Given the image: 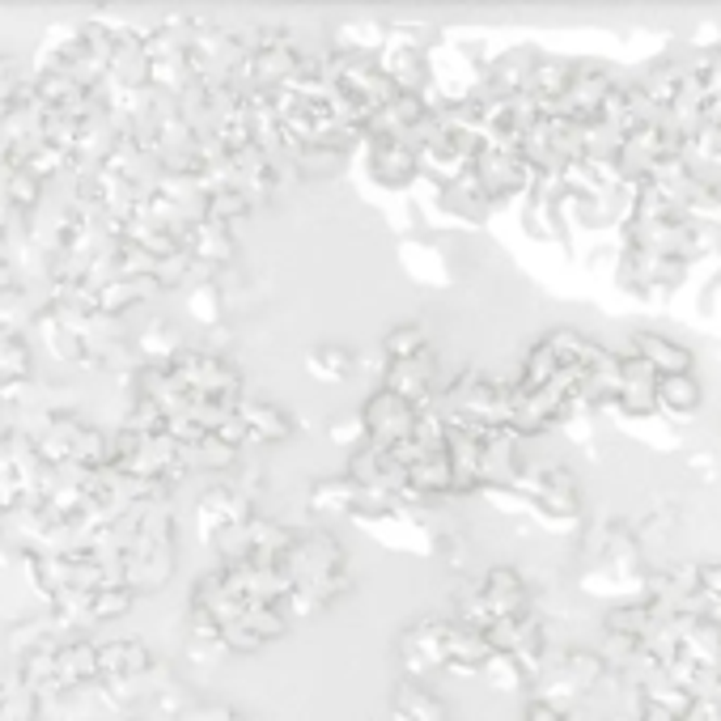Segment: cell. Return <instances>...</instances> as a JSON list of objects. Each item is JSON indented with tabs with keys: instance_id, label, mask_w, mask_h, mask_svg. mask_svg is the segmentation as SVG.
Here are the masks:
<instances>
[{
	"instance_id": "obj_20",
	"label": "cell",
	"mask_w": 721,
	"mask_h": 721,
	"mask_svg": "<svg viewBox=\"0 0 721 721\" xmlns=\"http://www.w3.org/2000/svg\"><path fill=\"white\" fill-rule=\"evenodd\" d=\"M425 348H429V336H425L421 323H395L383 336V361H408Z\"/></svg>"
},
{
	"instance_id": "obj_11",
	"label": "cell",
	"mask_w": 721,
	"mask_h": 721,
	"mask_svg": "<svg viewBox=\"0 0 721 721\" xmlns=\"http://www.w3.org/2000/svg\"><path fill=\"white\" fill-rule=\"evenodd\" d=\"M306 510L323 523H339V518H357L361 510V488L348 480L344 472L339 476H327V480L310 484L306 492Z\"/></svg>"
},
{
	"instance_id": "obj_7",
	"label": "cell",
	"mask_w": 721,
	"mask_h": 721,
	"mask_svg": "<svg viewBox=\"0 0 721 721\" xmlns=\"http://www.w3.org/2000/svg\"><path fill=\"white\" fill-rule=\"evenodd\" d=\"M378 386H386L399 399H408L412 408L437 403V357H433V348L408 357V361H386L383 374H378Z\"/></svg>"
},
{
	"instance_id": "obj_2",
	"label": "cell",
	"mask_w": 721,
	"mask_h": 721,
	"mask_svg": "<svg viewBox=\"0 0 721 721\" xmlns=\"http://www.w3.org/2000/svg\"><path fill=\"white\" fill-rule=\"evenodd\" d=\"M246 518H255V497L242 484H208L195 497V535L199 543H217L226 530L242 527Z\"/></svg>"
},
{
	"instance_id": "obj_14",
	"label": "cell",
	"mask_w": 721,
	"mask_h": 721,
	"mask_svg": "<svg viewBox=\"0 0 721 721\" xmlns=\"http://www.w3.org/2000/svg\"><path fill=\"white\" fill-rule=\"evenodd\" d=\"M352 370H357V357H352L344 344H319V348L306 352V374L323 386L344 383Z\"/></svg>"
},
{
	"instance_id": "obj_17",
	"label": "cell",
	"mask_w": 721,
	"mask_h": 721,
	"mask_svg": "<svg viewBox=\"0 0 721 721\" xmlns=\"http://www.w3.org/2000/svg\"><path fill=\"white\" fill-rule=\"evenodd\" d=\"M188 319H195L199 327H221L226 323V297H221V288L213 285V276L192 281V288H188Z\"/></svg>"
},
{
	"instance_id": "obj_9",
	"label": "cell",
	"mask_w": 721,
	"mask_h": 721,
	"mask_svg": "<svg viewBox=\"0 0 721 721\" xmlns=\"http://www.w3.org/2000/svg\"><path fill=\"white\" fill-rule=\"evenodd\" d=\"M446 654V620H421L399 636V658H403V679H425L429 671H441Z\"/></svg>"
},
{
	"instance_id": "obj_22",
	"label": "cell",
	"mask_w": 721,
	"mask_h": 721,
	"mask_svg": "<svg viewBox=\"0 0 721 721\" xmlns=\"http://www.w3.org/2000/svg\"><path fill=\"white\" fill-rule=\"evenodd\" d=\"M22 90H26V73H22V64H17L13 55H0V115L17 102Z\"/></svg>"
},
{
	"instance_id": "obj_10",
	"label": "cell",
	"mask_w": 721,
	"mask_h": 721,
	"mask_svg": "<svg viewBox=\"0 0 721 721\" xmlns=\"http://www.w3.org/2000/svg\"><path fill=\"white\" fill-rule=\"evenodd\" d=\"M480 594H484V607L492 620H510V616H527V581L514 574L510 565H497L488 569L480 581Z\"/></svg>"
},
{
	"instance_id": "obj_15",
	"label": "cell",
	"mask_w": 721,
	"mask_h": 721,
	"mask_svg": "<svg viewBox=\"0 0 721 721\" xmlns=\"http://www.w3.org/2000/svg\"><path fill=\"white\" fill-rule=\"evenodd\" d=\"M188 454V467L192 472H217V476H226V472H234L242 463V450H234L230 441H221L217 433H204L195 446L183 450Z\"/></svg>"
},
{
	"instance_id": "obj_4",
	"label": "cell",
	"mask_w": 721,
	"mask_h": 721,
	"mask_svg": "<svg viewBox=\"0 0 721 721\" xmlns=\"http://www.w3.org/2000/svg\"><path fill=\"white\" fill-rule=\"evenodd\" d=\"M361 425H365V446L374 450H395L408 433H412V421H416V408L399 395H390L386 386H374L370 399L357 408Z\"/></svg>"
},
{
	"instance_id": "obj_23",
	"label": "cell",
	"mask_w": 721,
	"mask_h": 721,
	"mask_svg": "<svg viewBox=\"0 0 721 721\" xmlns=\"http://www.w3.org/2000/svg\"><path fill=\"white\" fill-rule=\"evenodd\" d=\"M175 721H246L239 709H226V705H195V709H183Z\"/></svg>"
},
{
	"instance_id": "obj_21",
	"label": "cell",
	"mask_w": 721,
	"mask_h": 721,
	"mask_svg": "<svg viewBox=\"0 0 721 721\" xmlns=\"http://www.w3.org/2000/svg\"><path fill=\"white\" fill-rule=\"evenodd\" d=\"M327 441L344 450V454H352V450H361L365 446V425H361V416L357 412H348V416H332V425H327Z\"/></svg>"
},
{
	"instance_id": "obj_24",
	"label": "cell",
	"mask_w": 721,
	"mask_h": 721,
	"mask_svg": "<svg viewBox=\"0 0 721 721\" xmlns=\"http://www.w3.org/2000/svg\"><path fill=\"white\" fill-rule=\"evenodd\" d=\"M527 721H574L569 713H565V705H552V700H530L527 705Z\"/></svg>"
},
{
	"instance_id": "obj_1",
	"label": "cell",
	"mask_w": 721,
	"mask_h": 721,
	"mask_svg": "<svg viewBox=\"0 0 721 721\" xmlns=\"http://www.w3.org/2000/svg\"><path fill=\"white\" fill-rule=\"evenodd\" d=\"M357 162H361V175L365 183H374L378 192H408L421 183V162H416V149L395 137H361L357 141Z\"/></svg>"
},
{
	"instance_id": "obj_19",
	"label": "cell",
	"mask_w": 721,
	"mask_h": 721,
	"mask_svg": "<svg viewBox=\"0 0 721 721\" xmlns=\"http://www.w3.org/2000/svg\"><path fill=\"white\" fill-rule=\"evenodd\" d=\"M654 399H658L667 412L687 416V412H696V408H700V386L692 383V374H667V378H658Z\"/></svg>"
},
{
	"instance_id": "obj_12",
	"label": "cell",
	"mask_w": 721,
	"mask_h": 721,
	"mask_svg": "<svg viewBox=\"0 0 721 721\" xmlns=\"http://www.w3.org/2000/svg\"><path fill=\"white\" fill-rule=\"evenodd\" d=\"M132 348H137L141 365H170L188 348V339H183V332L170 319H149L141 332L132 336Z\"/></svg>"
},
{
	"instance_id": "obj_6",
	"label": "cell",
	"mask_w": 721,
	"mask_h": 721,
	"mask_svg": "<svg viewBox=\"0 0 721 721\" xmlns=\"http://www.w3.org/2000/svg\"><path fill=\"white\" fill-rule=\"evenodd\" d=\"M234 416H239V425H242V446H246V450L281 446V441H288L293 429H297L293 412L281 408V403H272V399H250V395H242Z\"/></svg>"
},
{
	"instance_id": "obj_16",
	"label": "cell",
	"mask_w": 721,
	"mask_h": 721,
	"mask_svg": "<svg viewBox=\"0 0 721 721\" xmlns=\"http://www.w3.org/2000/svg\"><path fill=\"white\" fill-rule=\"evenodd\" d=\"M636 357L654 370V374H687L692 370V352L674 339L662 336H636Z\"/></svg>"
},
{
	"instance_id": "obj_8",
	"label": "cell",
	"mask_w": 721,
	"mask_h": 721,
	"mask_svg": "<svg viewBox=\"0 0 721 721\" xmlns=\"http://www.w3.org/2000/svg\"><path fill=\"white\" fill-rule=\"evenodd\" d=\"M153 654L132 636H115L98 645V683H144L153 674Z\"/></svg>"
},
{
	"instance_id": "obj_5",
	"label": "cell",
	"mask_w": 721,
	"mask_h": 721,
	"mask_svg": "<svg viewBox=\"0 0 721 721\" xmlns=\"http://www.w3.org/2000/svg\"><path fill=\"white\" fill-rule=\"evenodd\" d=\"M179 255L192 263L195 276L204 281V276H213L217 268L234 263V255H239V239H234V230H230V226H217V221H195V226L183 230V239H179Z\"/></svg>"
},
{
	"instance_id": "obj_3",
	"label": "cell",
	"mask_w": 721,
	"mask_h": 721,
	"mask_svg": "<svg viewBox=\"0 0 721 721\" xmlns=\"http://www.w3.org/2000/svg\"><path fill=\"white\" fill-rule=\"evenodd\" d=\"M374 64L399 94L429 90V48H421L408 30H386L383 48L374 51Z\"/></svg>"
},
{
	"instance_id": "obj_13",
	"label": "cell",
	"mask_w": 721,
	"mask_h": 721,
	"mask_svg": "<svg viewBox=\"0 0 721 721\" xmlns=\"http://www.w3.org/2000/svg\"><path fill=\"white\" fill-rule=\"evenodd\" d=\"M390 721H446V705L421 679H399L390 696Z\"/></svg>"
},
{
	"instance_id": "obj_18",
	"label": "cell",
	"mask_w": 721,
	"mask_h": 721,
	"mask_svg": "<svg viewBox=\"0 0 721 721\" xmlns=\"http://www.w3.org/2000/svg\"><path fill=\"white\" fill-rule=\"evenodd\" d=\"M480 674L488 679V687H497V692H523L530 683L527 667H523L514 654H501V649H488Z\"/></svg>"
}]
</instances>
